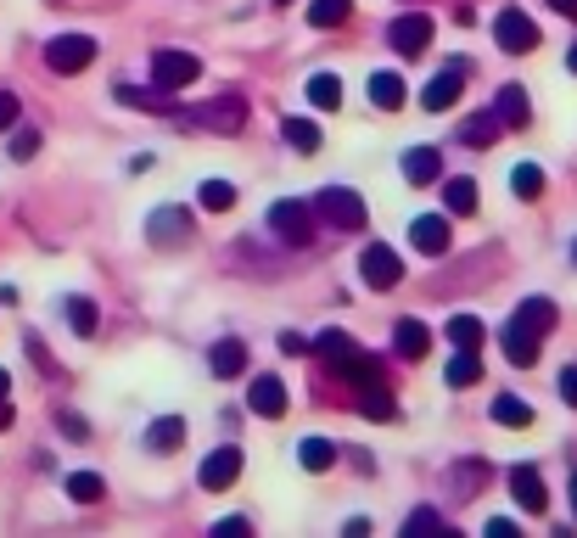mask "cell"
Masks as SVG:
<instances>
[{
	"instance_id": "obj_17",
	"label": "cell",
	"mask_w": 577,
	"mask_h": 538,
	"mask_svg": "<svg viewBox=\"0 0 577 538\" xmlns=\"http://www.w3.org/2000/svg\"><path fill=\"white\" fill-rule=\"evenodd\" d=\"M113 96L124 107H141V113H174V90H146V85H113Z\"/></svg>"
},
{
	"instance_id": "obj_25",
	"label": "cell",
	"mask_w": 577,
	"mask_h": 538,
	"mask_svg": "<svg viewBox=\"0 0 577 538\" xmlns=\"http://www.w3.org/2000/svg\"><path fill=\"white\" fill-rule=\"evenodd\" d=\"M297 460H303V471H331L337 466V443L331 438H303L297 443Z\"/></svg>"
},
{
	"instance_id": "obj_4",
	"label": "cell",
	"mask_w": 577,
	"mask_h": 538,
	"mask_svg": "<svg viewBox=\"0 0 577 538\" xmlns=\"http://www.w3.org/2000/svg\"><path fill=\"white\" fill-rule=\"evenodd\" d=\"M493 40H499V51H510V57H527L538 45V23L521 6H505V12L493 17Z\"/></svg>"
},
{
	"instance_id": "obj_31",
	"label": "cell",
	"mask_w": 577,
	"mask_h": 538,
	"mask_svg": "<svg viewBox=\"0 0 577 538\" xmlns=\"http://www.w3.org/2000/svg\"><path fill=\"white\" fill-rule=\"evenodd\" d=\"M510 191H516L521 202H538L544 197V169H538V163H516V169H510Z\"/></svg>"
},
{
	"instance_id": "obj_35",
	"label": "cell",
	"mask_w": 577,
	"mask_h": 538,
	"mask_svg": "<svg viewBox=\"0 0 577 538\" xmlns=\"http://www.w3.org/2000/svg\"><path fill=\"white\" fill-rule=\"evenodd\" d=\"M348 12H353V0H314L309 23L314 29H337V23H348Z\"/></svg>"
},
{
	"instance_id": "obj_51",
	"label": "cell",
	"mask_w": 577,
	"mask_h": 538,
	"mask_svg": "<svg viewBox=\"0 0 577 538\" xmlns=\"http://www.w3.org/2000/svg\"><path fill=\"white\" fill-rule=\"evenodd\" d=\"M566 494H572V510H577V477H572V488H566Z\"/></svg>"
},
{
	"instance_id": "obj_21",
	"label": "cell",
	"mask_w": 577,
	"mask_h": 538,
	"mask_svg": "<svg viewBox=\"0 0 577 538\" xmlns=\"http://www.w3.org/2000/svg\"><path fill=\"white\" fill-rule=\"evenodd\" d=\"M370 107L398 113V107H404V79H398V73H370Z\"/></svg>"
},
{
	"instance_id": "obj_53",
	"label": "cell",
	"mask_w": 577,
	"mask_h": 538,
	"mask_svg": "<svg viewBox=\"0 0 577 538\" xmlns=\"http://www.w3.org/2000/svg\"><path fill=\"white\" fill-rule=\"evenodd\" d=\"M275 6H292V0H275Z\"/></svg>"
},
{
	"instance_id": "obj_22",
	"label": "cell",
	"mask_w": 577,
	"mask_h": 538,
	"mask_svg": "<svg viewBox=\"0 0 577 538\" xmlns=\"http://www.w3.org/2000/svg\"><path fill=\"white\" fill-rule=\"evenodd\" d=\"M337 376H348V382H359V387H376L381 365L365 354V348H348V359H337Z\"/></svg>"
},
{
	"instance_id": "obj_10",
	"label": "cell",
	"mask_w": 577,
	"mask_h": 538,
	"mask_svg": "<svg viewBox=\"0 0 577 538\" xmlns=\"http://www.w3.org/2000/svg\"><path fill=\"white\" fill-rule=\"evenodd\" d=\"M247 410L264 415V421H281L286 415V382L281 376H253V387H247Z\"/></svg>"
},
{
	"instance_id": "obj_8",
	"label": "cell",
	"mask_w": 577,
	"mask_h": 538,
	"mask_svg": "<svg viewBox=\"0 0 577 538\" xmlns=\"http://www.w3.org/2000/svg\"><path fill=\"white\" fill-rule=\"evenodd\" d=\"M236 477H241V449H236V443H225V449H213L208 460L197 466V482L208 488V494H225V488H230Z\"/></svg>"
},
{
	"instance_id": "obj_34",
	"label": "cell",
	"mask_w": 577,
	"mask_h": 538,
	"mask_svg": "<svg viewBox=\"0 0 577 538\" xmlns=\"http://www.w3.org/2000/svg\"><path fill=\"white\" fill-rule=\"evenodd\" d=\"M493 421L499 426H533V404H521L516 393H499L493 398Z\"/></svg>"
},
{
	"instance_id": "obj_19",
	"label": "cell",
	"mask_w": 577,
	"mask_h": 538,
	"mask_svg": "<svg viewBox=\"0 0 577 538\" xmlns=\"http://www.w3.org/2000/svg\"><path fill=\"white\" fill-rule=\"evenodd\" d=\"M208 365H213V376H241L247 370V342L241 337H225V342H213V354H208Z\"/></svg>"
},
{
	"instance_id": "obj_39",
	"label": "cell",
	"mask_w": 577,
	"mask_h": 538,
	"mask_svg": "<svg viewBox=\"0 0 577 538\" xmlns=\"http://www.w3.org/2000/svg\"><path fill=\"white\" fill-rule=\"evenodd\" d=\"M359 410H365L370 421H393V415H398V404H393L387 393H381V387H365V404H359Z\"/></svg>"
},
{
	"instance_id": "obj_45",
	"label": "cell",
	"mask_w": 577,
	"mask_h": 538,
	"mask_svg": "<svg viewBox=\"0 0 577 538\" xmlns=\"http://www.w3.org/2000/svg\"><path fill=\"white\" fill-rule=\"evenodd\" d=\"M57 426H62V432H68V438H90V426H85V421H79V415H62V421H57Z\"/></svg>"
},
{
	"instance_id": "obj_43",
	"label": "cell",
	"mask_w": 577,
	"mask_h": 538,
	"mask_svg": "<svg viewBox=\"0 0 577 538\" xmlns=\"http://www.w3.org/2000/svg\"><path fill=\"white\" fill-rule=\"evenodd\" d=\"M17 124V96L12 90H0V129H12Z\"/></svg>"
},
{
	"instance_id": "obj_30",
	"label": "cell",
	"mask_w": 577,
	"mask_h": 538,
	"mask_svg": "<svg viewBox=\"0 0 577 538\" xmlns=\"http://www.w3.org/2000/svg\"><path fill=\"white\" fill-rule=\"evenodd\" d=\"M68 499H73V505H101V499H107V482H101L96 471H73V477H68Z\"/></svg>"
},
{
	"instance_id": "obj_37",
	"label": "cell",
	"mask_w": 577,
	"mask_h": 538,
	"mask_svg": "<svg viewBox=\"0 0 577 538\" xmlns=\"http://www.w3.org/2000/svg\"><path fill=\"white\" fill-rule=\"evenodd\" d=\"M68 326L79 337H96V303L90 298H68Z\"/></svg>"
},
{
	"instance_id": "obj_29",
	"label": "cell",
	"mask_w": 577,
	"mask_h": 538,
	"mask_svg": "<svg viewBox=\"0 0 577 538\" xmlns=\"http://www.w3.org/2000/svg\"><path fill=\"white\" fill-rule=\"evenodd\" d=\"M443 337H449L454 348H482V342H488V331H482V320H477V314H454Z\"/></svg>"
},
{
	"instance_id": "obj_5",
	"label": "cell",
	"mask_w": 577,
	"mask_h": 538,
	"mask_svg": "<svg viewBox=\"0 0 577 538\" xmlns=\"http://www.w3.org/2000/svg\"><path fill=\"white\" fill-rule=\"evenodd\" d=\"M96 62V40L90 34H57L45 45V68L51 73H85Z\"/></svg>"
},
{
	"instance_id": "obj_15",
	"label": "cell",
	"mask_w": 577,
	"mask_h": 538,
	"mask_svg": "<svg viewBox=\"0 0 577 538\" xmlns=\"http://www.w3.org/2000/svg\"><path fill=\"white\" fill-rule=\"evenodd\" d=\"M499 342H505V354H510V365H538V331H527L521 320H510L505 331H499Z\"/></svg>"
},
{
	"instance_id": "obj_28",
	"label": "cell",
	"mask_w": 577,
	"mask_h": 538,
	"mask_svg": "<svg viewBox=\"0 0 577 538\" xmlns=\"http://www.w3.org/2000/svg\"><path fill=\"white\" fill-rule=\"evenodd\" d=\"M281 135H286V146H292V152H320V124H309V118H286L281 124Z\"/></svg>"
},
{
	"instance_id": "obj_20",
	"label": "cell",
	"mask_w": 577,
	"mask_h": 538,
	"mask_svg": "<svg viewBox=\"0 0 577 538\" xmlns=\"http://www.w3.org/2000/svg\"><path fill=\"white\" fill-rule=\"evenodd\" d=\"M180 443H185V421H180V415H163V421L146 426V449H152V454H174Z\"/></svg>"
},
{
	"instance_id": "obj_7",
	"label": "cell",
	"mask_w": 577,
	"mask_h": 538,
	"mask_svg": "<svg viewBox=\"0 0 577 538\" xmlns=\"http://www.w3.org/2000/svg\"><path fill=\"white\" fill-rule=\"evenodd\" d=\"M152 79H157V90H185V85H197L202 79V62L191 57V51H157Z\"/></svg>"
},
{
	"instance_id": "obj_18",
	"label": "cell",
	"mask_w": 577,
	"mask_h": 538,
	"mask_svg": "<svg viewBox=\"0 0 577 538\" xmlns=\"http://www.w3.org/2000/svg\"><path fill=\"white\" fill-rule=\"evenodd\" d=\"M393 348H398V359H426V354H432V331H426L421 320H398Z\"/></svg>"
},
{
	"instance_id": "obj_48",
	"label": "cell",
	"mask_w": 577,
	"mask_h": 538,
	"mask_svg": "<svg viewBox=\"0 0 577 538\" xmlns=\"http://www.w3.org/2000/svg\"><path fill=\"white\" fill-rule=\"evenodd\" d=\"M549 6H555L561 17H572V23H577V0H549Z\"/></svg>"
},
{
	"instance_id": "obj_23",
	"label": "cell",
	"mask_w": 577,
	"mask_h": 538,
	"mask_svg": "<svg viewBox=\"0 0 577 538\" xmlns=\"http://www.w3.org/2000/svg\"><path fill=\"white\" fill-rule=\"evenodd\" d=\"M443 382H449V387L482 382V348H460V354L449 359V370H443Z\"/></svg>"
},
{
	"instance_id": "obj_47",
	"label": "cell",
	"mask_w": 577,
	"mask_h": 538,
	"mask_svg": "<svg viewBox=\"0 0 577 538\" xmlns=\"http://www.w3.org/2000/svg\"><path fill=\"white\" fill-rule=\"evenodd\" d=\"M488 533H493V538H510V533H516V522H505V516H493V522H488Z\"/></svg>"
},
{
	"instance_id": "obj_11",
	"label": "cell",
	"mask_w": 577,
	"mask_h": 538,
	"mask_svg": "<svg viewBox=\"0 0 577 538\" xmlns=\"http://www.w3.org/2000/svg\"><path fill=\"white\" fill-rule=\"evenodd\" d=\"M185 236H191V213L185 208H157L152 225H146V241H152V247H185Z\"/></svg>"
},
{
	"instance_id": "obj_13",
	"label": "cell",
	"mask_w": 577,
	"mask_h": 538,
	"mask_svg": "<svg viewBox=\"0 0 577 538\" xmlns=\"http://www.w3.org/2000/svg\"><path fill=\"white\" fill-rule=\"evenodd\" d=\"M460 90H465V73H460V68L432 73V79H426V90H421V107H426V113H449L454 101H460Z\"/></svg>"
},
{
	"instance_id": "obj_27",
	"label": "cell",
	"mask_w": 577,
	"mask_h": 538,
	"mask_svg": "<svg viewBox=\"0 0 577 538\" xmlns=\"http://www.w3.org/2000/svg\"><path fill=\"white\" fill-rule=\"evenodd\" d=\"M516 320L544 337V331H555V303H549V298H527V303H516Z\"/></svg>"
},
{
	"instance_id": "obj_32",
	"label": "cell",
	"mask_w": 577,
	"mask_h": 538,
	"mask_svg": "<svg viewBox=\"0 0 577 538\" xmlns=\"http://www.w3.org/2000/svg\"><path fill=\"white\" fill-rule=\"evenodd\" d=\"M303 90H309V101H314V107H320V113H331V107H342V79H337V73H314V79H309V85H303Z\"/></svg>"
},
{
	"instance_id": "obj_42",
	"label": "cell",
	"mask_w": 577,
	"mask_h": 538,
	"mask_svg": "<svg viewBox=\"0 0 577 538\" xmlns=\"http://www.w3.org/2000/svg\"><path fill=\"white\" fill-rule=\"evenodd\" d=\"M432 527H443V516H437V510H415L404 522V533H432Z\"/></svg>"
},
{
	"instance_id": "obj_3",
	"label": "cell",
	"mask_w": 577,
	"mask_h": 538,
	"mask_svg": "<svg viewBox=\"0 0 577 538\" xmlns=\"http://www.w3.org/2000/svg\"><path fill=\"white\" fill-rule=\"evenodd\" d=\"M269 230H275V236L286 241V247H309L314 241V208L309 202H275V208H269Z\"/></svg>"
},
{
	"instance_id": "obj_36",
	"label": "cell",
	"mask_w": 577,
	"mask_h": 538,
	"mask_svg": "<svg viewBox=\"0 0 577 538\" xmlns=\"http://www.w3.org/2000/svg\"><path fill=\"white\" fill-rule=\"evenodd\" d=\"M197 202H202L208 213H225V208H236V185H230V180H202Z\"/></svg>"
},
{
	"instance_id": "obj_41",
	"label": "cell",
	"mask_w": 577,
	"mask_h": 538,
	"mask_svg": "<svg viewBox=\"0 0 577 538\" xmlns=\"http://www.w3.org/2000/svg\"><path fill=\"white\" fill-rule=\"evenodd\" d=\"M34 152H40V129H17V141H12V157H17V163H29Z\"/></svg>"
},
{
	"instance_id": "obj_16",
	"label": "cell",
	"mask_w": 577,
	"mask_h": 538,
	"mask_svg": "<svg viewBox=\"0 0 577 538\" xmlns=\"http://www.w3.org/2000/svg\"><path fill=\"white\" fill-rule=\"evenodd\" d=\"M437 174H443L437 146H409V152H404V180L409 185H437Z\"/></svg>"
},
{
	"instance_id": "obj_49",
	"label": "cell",
	"mask_w": 577,
	"mask_h": 538,
	"mask_svg": "<svg viewBox=\"0 0 577 538\" xmlns=\"http://www.w3.org/2000/svg\"><path fill=\"white\" fill-rule=\"evenodd\" d=\"M6 393H12V376H6V370H0V404H6Z\"/></svg>"
},
{
	"instance_id": "obj_38",
	"label": "cell",
	"mask_w": 577,
	"mask_h": 538,
	"mask_svg": "<svg viewBox=\"0 0 577 538\" xmlns=\"http://www.w3.org/2000/svg\"><path fill=\"white\" fill-rule=\"evenodd\" d=\"M314 348L325 354V365L337 370V359H348V348H353V342H348V331H320V337H314Z\"/></svg>"
},
{
	"instance_id": "obj_33",
	"label": "cell",
	"mask_w": 577,
	"mask_h": 538,
	"mask_svg": "<svg viewBox=\"0 0 577 538\" xmlns=\"http://www.w3.org/2000/svg\"><path fill=\"white\" fill-rule=\"evenodd\" d=\"M443 208H449L454 219L477 213V185H471V180H443Z\"/></svg>"
},
{
	"instance_id": "obj_52",
	"label": "cell",
	"mask_w": 577,
	"mask_h": 538,
	"mask_svg": "<svg viewBox=\"0 0 577 538\" xmlns=\"http://www.w3.org/2000/svg\"><path fill=\"white\" fill-rule=\"evenodd\" d=\"M572 269H577V241H572Z\"/></svg>"
},
{
	"instance_id": "obj_2",
	"label": "cell",
	"mask_w": 577,
	"mask_h": 538,
	"mask_svg": "<svg viewBox=\"0 0 577 538\" xmlns=\"http://www.w3.org/2000/svg\"><path fill=\"white\" fill-rule=\"evenodd\" d=\"M180 124L213 129V135H241V124H247V101L219 96V101H208V107H197V113H180Z\"/></svg>"
},
{
	"instance_id": "obj_44",
	"label": "cell",
	"mask_w": 577,
	"mask_h": 538,
	"mask_svg": "<svg viewBox=\"0 0 577 538\" xmlns=\"http://www.w3.org/2000/svg\"><path fill=\"white\" fill-rule=\"evenodd\" d=\"M561 398L577 410V365H566V370H561Z\"/></svg>"
},
{
	"instance_id": "obj_26",
	"label": "cell",
	"mask_w": 577,
	"mask_h": 538,
	"mask_svg": "<svg viewBox=\"0 0 577 538\" xmlns=\"http://www.w3.org/2000/svg\"><path fill=\"white\" fill-rule=\"evenodd\" d=\"M493 113H499V124L521 129V124H527V90H521V85H505V90H499V101H493Z\"/></svg>"
},
{
	"instance_id": "obj_1",
	"label": "cell",
	"mask_w": 577,
	"mask_h": 538,
	"mask_svg": "<svg viewBox=\"0 0 577 538\" xmlns=\"http://www.w3.org/2000/svg\"><path fill=\"white\" fill-rule=\"evenodd\" d=\"M309 208H314V219H325V225H337V230H365L370 225L365 197H353V191H342V185H325Z\"/></svg>"
},
{
	"instance_id": "obj_24",
	"label": "cell",
	"mask_w": 577,
	"mask_h": 538,
	"mask_svg": "<svg viewBox=\"0 0 577 538\" xmlns=\"http://www.w3.org/2000/svg\"><path fill=\"white\" fill-rule=\"evenodd\" d=\"M499 129H505V124H499V113H471L460 124V141L465 146H493V141H499Z\"/></svg>"
},
{
	"instance_id": "obj_50",
	"label": "cell",
	"mask_w": 577,
	"mask_h": 538,
	"mask_svg": "<svg viewBox=\"0 0 577 538\" xmlns=\"http://www.w3.org/2000/svg\"><path fill=\"white\" fill-rule=\"evenodd\" d=\"M566 68H572V73H577V45H572V51H566Z\"/></svg>"
},
{
	"instance_id": "obj_6",
	"label": "cell",
	"mask_w": 577,
	"mask_h": 538,
	"mask_svg": "<svg viewBox=\"0 0 577 538\" xmlns=\"http://www.w3.org/2000/svg\"><path fill=\"white\" fill-rule=\"evenodd\" d=\"M359 269H365V286H370V292H393V286L404 281V258H398L387 241H370L365 258H359Z\"/></svg>"
},
{
	"instance_id": "obj_46",
	"label": "cell",
	"mask_w": 577,
	"mask_h": 538,
	"mask_svg": "<svg viewBox=\"0 0 577 538\" xmlns=\"http://www.w3.org/2000/svg\"><path fill=\"white\" fill-rule=\"evenodd\" d=\"M213 533H247V516H225V522L213 527Z\"/></svg>"
},
{
	"instance_id": "obj_12",
	"label": "cell",
	"mask_w": 577,
	"mask_h": 538,
	"mask_svg": "<svg viewBox=\"0 0 577 538\" xmlns=\"http://www.w3.org/2000/svg\"><path fill=\"white\" fill-rule=\"evenodd\" d=\"M510 499H516L527 516H544L549 510V494H544V477L533 466H510Z\"/></svg>"
},
{
	"instance_id": "obj_14",
	"label": "cell",
	"mask_w": 577,
	"mask_h": 538,
	"mask_svg": "<svg viewBox=\"0 0 577 538\" xmlns=\"http://www.w3.org/2000/svg\"><path fill=\"white\" fill-rule=\"evenodd\" d=\"M409 241H415V247H421V253H449V219H443V213H421V219H415V225H409Z\"/></svg>"
},
{
	"instance_id": "obj_40",
	"label": "cell",
	"mask_w": 577,
	"mask_h": 538,
	"mask_svg": "<svg viewBox=\"0 0 577 538\" xmlns=\"http://www.w3.org/2000/svg\"><path fill=\"white\" fill-rule=\"evenodd\" d=\"M477 482H488V466H482V460H465V466L454 471V488H460V499H471V488H477Z\"/></svg>"
},
{
	"instance_id": "obj_9",
	"label": "cell",
	"mask_w": 577,
	"mask_h": 538,
	"mask_svg": "<svg viewBox=\"0 0 577 538\" xmlns=\"http://www.w3.org/2000/svg\"><path fill=\"white\" fill-rule=\"evenodd\" d=\"M387 45H398L404 57H421L426 45H432V17H421V12L393 17V29H387Z\"/></svg>"
}]
</instances>
